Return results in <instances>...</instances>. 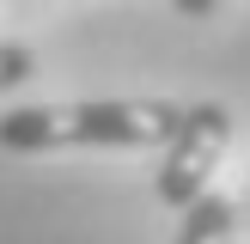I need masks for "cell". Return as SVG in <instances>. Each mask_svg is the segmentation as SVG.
<instances>
[{
	"instance_id": "5b68a950",
	"label": "cell",
	"mask_w": 250,
	"mask_h": 244,
	"mask_svg": "<svg viewBox=\"0 0 250 244\" xmlns=\"http://www.w3.org/2000/svg\"><path fill=\"white\" fill-rule=\"evenodd\" d=\"M171 6H177V12H189V19H208L220 0H171Z\"/></svg>"
},
{
	"instance_id": "277c9868",
	"label": "cell",
	"mask_w": 250,
	"mask_h": 244,
	"mask_svg": "<svg viewBox=\"0 0 250 244\" xmlns=\"http://www.w3.org/2000/svg\"><path fill=\"white\" fill-rule=\"evenodd\" d=\"M37 73V55L24 43H0V92H12V85H24Z\"/></svg>"
},
{
	"instance_id": "7a4b0ae2",
	"label": "cell",
	"mask_w": 250,
	"mask_h": 244,
	"mask_svg": "<svg viewBox=\"0 0 250 244\" xmlns=\"http://www.w3.org/2000/svg\"><path fill=\"white\" fill-rule=\"evenodd\" d=\"M226 146H232V110L226 104H183V122L171 134L165 159H159V202L189 214L208 195V177H214Z\"/></svg>"
},
{
	"instance_id": "6da1fadb",
	"label": "cell",
	"mask_w": 250,
	"mask_h": 244,
	"mask_svg": "<svg viewBox=\"0 0 250 244\" xmlns=\"http://www.w3.org/2000/svg\"><path fill=\"white\" fill-rule=\"evenodd\" d=\"M183 104L165 98H98V104H24L0 116V153L55 146H171Z\"/></svg>"
},
{
	"instance_id": "3957f363",
	"label": "cell",
	"mask_w": 250,
	"mask_h": 244,
	"mask_svg": "<svg viewBox=\"0 0 250 244\" xmlns=\"http://www.w3.org/2000/svg\"><path fill=\"white\" fill-rule=\"evenodd\" d=\"M232 232H238V207H232L226 195H214V189H208L202 202L183 214L177 244H232Z\"/></svg>"
}]
</instances>
